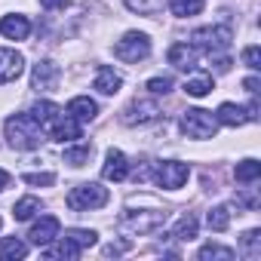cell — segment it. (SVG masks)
Listing matches in <instances>:
<instances>
[{
  "instance_id": "6da1fadb",
  "label": "cell",
  "mask_w": 261,
  "mask_h": 261,
  "mask_svg": "<svg viewBox=\"0 0 261 261\" xmlns=\"http://www.w3.org/2000/svg\"><path fill=\"white\" fill-rule=\"evenodd\" d=\"M4 133H7V142L10 148L16 151H34L40 148L43 142V126L31 117V114H16L4 123Z\"/></svg>"
},
{
  "instance_id": "7a4b0ae2",
  "label": "cell",
  "mask_w": 261,
  "mask_h": 261,
  "mask_svg": "<svg viewBox=\"0 0 261 261\" xmlns=\"http://www.w3.org/2000/svg\"><path fill=\"white\" fill-rule=\"evenodd\" d=\"M166 224V212L163 209H148V212H123L120 215V230L133 233V237H142V233H151L157 227Z\"/></svg>"
},
{
  "instance_id": "3957f363",
  "label": "cell",
  "mask_w": 261,
  "mask_h": 261,
  "mask_svg": "<svg viewBox=\"0 0 261 261\" xmlns=\"http://www.w3.org/2000/svg\"><path fill=\"white\" fill-rule=\"evenodd\" d=\"M181 133L188 139H212L218 133V120H215V114H209L203 108H191L181 117Z\"/></svg>"
},
{
  "instance_id": "277c9868",
  "label": "cell",
  "mask_w": 261,
  "mask_h": 261,
  "mask_svg": "<svg viewBox=\"0 0 261 261\" xmlns=\"http://www.w3.org/2000/svg\"><path fill=\"white\" fill-rule=\"evenodd\" d=\"M105 203H108V188H101V185L86 181V185H77V188H71V191H68V206H71V209H77V212L101 209Z\"/></svg>"
},
{
  "instance_id": "5b68a950",
  "label": "cell",
  "mask_w": 261,
  "mask_h": 261,
  "mask_svg": "<svg viewBox=\"0 0 261 261\" xmlns=\"http://www.w3.org/2000/svg\"><path fill=\"white\" fill-rule=\"evenodd\" d=\"M114 56L123 59V62H129V65H136V62L148 59V56H151V40H148V34L129 31V34L114 46Z\"/></svg>"
},
{
  "instance_id": "8992f818",
  "label": "cell",
  "mask_w": 261,
  "mask_h": 261,
  "mask_svg": "<svg viewBox=\"0 0 261 261\" xmlns=\"http://www.w3.org/2000/svg\"><path fill=\"white\" fill-rule=\"evenodd\" d=\"M230 40H233V31H230L227 25H212V28L194 31V43H197L200 49H206L209 56H212V53H224V49L230 46Z\"/></svg>"
},
{
  "instance_id": "52a82bcc",
  "label": "cell",
  "mask_w": 261,
  "mask_h": 261,
  "mask_svg": "<svg viewBox=\"0 0 261 261\" xmlns=\"http://www.w3.org/2000/svg\"><path fill=\"white\" fill-rule=\"evenodd\" d=\"M188 178H191V166L188 163H178V160H163L154 169V181L160 188H169V191H178Z\"/></svg>"
},
{
  "instance_id": "ba28073f",
  "label": "cell",
  "mask_w": 261,
  "mask_h": 261,
  "mask_svg": "<svg viewBox=\"0 0 261 261\" xmlns=\"http://www.w3.org/2000/svg\"><path fill=\"white\" fill-rule=\"evenodd\" d=\"M160 117V108H157V101H151V98H136L133 105H129L123 114H120V120L126 123V126H142V123H154Z\"/></svg>"
},
{
  "instance_id": "9c48e42d",
  "label": "cell",
  "mask_w": 261,
  "mask_h": 261,
  "mask_svg": "<svg viewBox=\"0 0 261 261\" xmlns=\"http://www.w3.org/2000/svg\"><path fill=\"white\" fill-rule=\"evenodd\" d=\"M59 77H62L59 65L46 59V62H37V65H34V74H31V86H34L37 92H53V89L59 86Z\"/></svg>"
},
{
  "instance_id": "30bf717a",
  "label": "cell",
  "mask_w": 261,
  "mask_h": 261,
  "mask_svg": "<svg viewBox=\"0 0 261 261\" xmlns=\"http://www.w3.org/2000/svg\"><path fill=\"white\" fill-rule=\"evenodd\" d=\"M25 71V59L16 49H0V83H13Z\"/></svg>"
},
{
  "instance_id": "8fae6325",
  "label": "cell",
  "mask_w": 261,
  "mask_h": 261,
  "mask_svg": "<svg viewBox=\"0 0 261 261\" xmlns=\"http://www.w3.org/2000/svg\"><path fill=\"white\" fill-rule=\"evenodd\" d=\"M101 175H105L108 181H126V178H129V163H126V154H123V151H108L105 166H101Z\"/></svg>"
},
{
  "instance_id": "7c38bea8",
  "label": "cell",
  "mask_w": 261,
  "mask_h": 261,
  "mask_svg": "<svg viewBox=\"0 0 261 261\" xmlns=\"http://www.w3.org/2000/svg\"><path fill=\"white\" fill-rule=\"evenodd\" d=\"M28 237H31L34 246H49V243L59 237V218H56V215H43V218L31 227Z\"/></svg>"
},
{
  "instance_id": "4fadbf2b",
  "label": "cell",
  "mask_w": 261,
  "mask_h": 261,
  "mask_svg": "<svg viewBox=\"0 0 261 261\" xmlns=\"http://www.w3.org/2000/svg\"><path fill=\"white\" fill-rule=\"evenodd\" d=\"M49 133H53L56 142H74V139H80V123H77L74 117H68V114H65V117L59 114V117L53 120V126H49Z\"/></svg>"
},
{
  "instance_id": "5bb4252c",
  "label": "cell",
  "mask_w": 261,
  "mask_h": 261,
  "mask_svg": "<svg viewBox=\"0 0 261 261\" xmlns=\"http://www.w3.org/2000/svg\"><path fill=\"white\" fill-rule=\"evenodd\" d=\"M95 114H98V105L89 95H77L68 101V117H74L77 123H89V120H95Z\"/></svg>"
},
{
  "instance_id": "9a60e30c",
  "label": "cell",
  "mask_w": 261,
  "mask_h": 261,
  "mask_svg": "<svg viewBox=\"0 0 261 261\" xmlns=\"http://www.w3.org/2000/svg\"><path fill=\"white\" fill-rule=\"evenodd\" d=\"M0 34L10 40H25L31 34V22L25 16H4L0 19Z\"/></svg>"
},
{
  "instance_id": "2e32d148",
  "label": "cell",
  "mask_w": 261,
  "mask_h": 261,
  "mask_svg": "<svg viewBox=\"0 0 261 261\" xmlns=\"http://www.w3.org/2000/svg\"><path fill=\"white\" fill-rule=\"evenodd\" d=\"M169 65H175V68H194L197 65V46H191V43H172L169 46Z\"/></svg>"
},
{
  "instance_id": "e0dca14e",
  "label": "cell",
  "mask_w": 261,
  "mask_h": 261,
  "mask_svg": "<svg viewBox=\"0 0 261 261\" xmlns=\"http://www.w3.org/2000/svg\"><path fill=\"white\" fill-rule=\"evenodd\" d=\"M120 86H123V77H120L114 68H98V74H95V89H98L101 95H117Z\"/></svg>"
},
{
  "instance_id": "ac0fdd59",
  "label": "cell",
  "mask_w": 261,
  "mask_h": 261,
  "mask_svg": "<svg viewBox=\"0 0 261 261\" xmlns=\"http://www.w3.org/2000/svg\"><path fill=\"white\" fill-rule=\"evenodd\" d=\"M215 120H218V123H224V126H243V123H249L252 117H249V111H246V108H240V105H230V101H224V105L218 108Z\"/></svg>"
},
{
  "instance_id": "d6986e66",
  "label": "cell",
  "mask_w": 261,
  "mask_h": 261,
  "mask_svg": "<svg viewBox=\"0 0 261 261\" xmlns=\"http://www.w3.org/2000/svg\"><path fill=\"white\" fill-rule=\"evenodd\" d=\"M28 255V246L22 243V240H16V237H4L0 240V258H10V261H16V258H25Z\"/></svg>"
},
{
  "instance_id": "ffe728a7",
  "label": "cell",
  "mask_w": 261,
  "mask_h": 261,
  "mask_svg": "<svg viewBox=\"0 0 261 261\" xmlns=\"http://www.w3.org/2000/svg\"><path fill=\"white\" fill-rule=\"evenodd\" d=\"M237 181L240 185H255L258 181V175H261V163L258 160H243V163H237Z\"/></svg>"
},
{
  "instance_id": "44dd1931",
  "label": "cell",
  "mask_w": 261,
  "mask_h": 261,
  "mask_svg": "<svg viewBox=\"0 0 261 261\" xmlns=\"http://www.w3.org/2000/svg\"><path fill=\"white\" fill-rule=\"evenodd\" d=\"M185 92L194 95V98L209 95V92H212V77H209V74H197V77H191V80L185 83Z\"/></svg>"
},
{
  "instance_id": "7402d4cb",
  "label": "cell",
  "mask_w": 261,
  "mask_h": 261,
  "mask_svg": "<svg viewBox=\"0 0 261 261\" xmlns=\"http://www.w3.org/2000/svg\"><path fill=\"white\" fill-rule=\"evenodd\" d=\"M31 117H34L40 126H53V120L59 117V105H53V101H37V105L31 108Z\"/></svg>"
},
{
  "instance_id": "603a6c76",
  "label": "cell",
  "mask_w": 261,
  "mask_h": 261,
  "mask_svg": "<svg viewBox=\"0 0 261 261\" xmlns=\"http://www.w3.org/2000/svg\"><path fill=\"white\" fill-rule=\"evenodd\" d=\"M80 252H83V249H80L74 240H68V237H65L62 243H56V246H49V249H46V258H80Z\"/></svg>"
},
{
  "instance_id": "cb8c5ba5",
  "label": "cell",
  "mask_w": 261,
  "mask_h": 261,
  "mask_svg": "<svg viewBox=\"0 0 261 261\" xmlns=\"http://www.w3.org/2000/svg\"><path fill=\"white\" fill-rule=\"evenodd\" d=\"M34 212H40V200H37V197H22V200L13 206V218H16V221H28Z\"/></svg>"
},
{
  "instance_id": "d4e9b609",
  "label": "cell",
  "mask_w": 261,
  "mask_h": 261,
  "mask_svg": "<svg viewBox=\"0 0 261 261\" xmlns=\"http://www.w3.org/2000/svg\"><path fill=\"white\" fill-rule=\"evenodd\" d=\"M240 249L246 258H258L261 255V230H246L240 237Z\"/></svg>"
},
{
  "instance_id": "484cf974",
  "label": "cell",
  "mask_w": 261,
  "mask_h": 261,
  "mask_svg": "<svg viewBox=\"0 0 261 261\" xmlns=\"http://www.w3.org/2000/svg\"><path fill=\"white\" fill-rule=\"evenodd\" d=\"M203 7H206L203 0H169V10H172L175 16H181V19H185V16H200Z\"/></svg>"
},
{
  "instance_id": "4316f807",
  "label": "cell",
  "mask_w": 261,
  "mask_h": 261,
  "mask_svg": "<svg viewBox=\"0 0 261 261\" xmlns=\"http://www.w3.org/2000/svg\"><path fill=\"white\" fill-rule=\"evenodd\" d=\"M172 237H175V240H194V237H197V218H194L191 212L181 215L178 224H175V230H172Z\"/></svg>"
},
{
  "instance_id": "83f0119b",
  "label": "cell",
  "mask_w": 261,
  "mask_h": 261,
  "mask_svg": "<svg viewBox=\"0 0 261 261\" xmlns=\"http://www.w3.org/2000/svg\"><path fill=\"white\" fill-rule=\"evenodd\" d=\"M123 4L133 10V13H142V16H154V13H160L163 10V4L166 0H123Z\"/></svg>"
},
{
  "instance_id": "f1b7e54d",
  "label": "cell",
  "mask_w": 261,
  "mask_h": 261,
  "mask_svg": "<svg viewBox=\"0 0 261 261\" xmlns=\"http://www.w3.org/2000/svg\"><path fill=\"white\" fill-rule=\"evenodd\" d=\"M206 221H209L212 230H227V224H230V209H227V206H215V209H209Z\"/></svg>"
},
{
  "instance_id": "f546056e",
  "label": "cell",
  "mask_w": 261,
  "mask_h": 261,
  "mask_svg": "<svg viewBox=\"0 0 261 261\" xmlns=\"http://www.w3.org/2000/svg\"><path fill=\"white\" fill-rule=\"evenodd\" d=\"M209 258H215V261H233V249H224V246L206 243V246L200 249V261H209Z\"/></svg>"
},
{
  "instance_id": "4dcf8cb0",
  "label": "cell",
  "mask_w": 261,
  "mask_h": 261,
  "mask_svg": "<svg viewBox=\"0 0 261 261\" xmlns=\"http://www.w3.org/2000/svg\"><path fill=\"white\" fill-rule=\"evenodd\" d=\"M89 154H92V145L68 148V151H65V163H71V166H83V163H89Z\"/></svg>"
},
{
  "instance_id": "1f68e13d",
  "label": "cell",
  "mask_w": 261,
  "mask_h": 261,
  "mask_svg": "<svg viewBox=\"0 0 261 261\" xmlns=\"http://www.w3.org/2000/svg\"><path fill=\"white\" fill-rule=\"evenodd\" d=\"M22 181L25 185H34V188H49V185H56V175L53 172H25Z\"/></svg>"
},
{
  "instance_id": "d6a6232c",
  "label": "cell",
  "mask_w": 261,
  "mask_h": 261,
  "mask_svg": "<svg viewBox=\"0 0 261 261\" xmlns=\"http://www.w3.org/2000/svg\"><path fill=\"white\" fill-rule=\"evenodd\" d=\"M65 237H68V240H74L80 249H89V246H95V230H83V227H77V230H68Z\"/></svg>"
},
{
  "instance_id": "836d02e7",
  "label": "cell",
  "mask_w": 261,
  "mask_h": 261,
  "mask_svg": "<svg viewBox=\"0 0 261 261\" xmlns=\"http://www.w3.org/2000/svg\"><path fill=\"white\" fill-rule=\"evenodd\" d=\"M148 89L154 95H166V92H172V77H154V80H148Z\"/></svg>"
},
{
  "instance_id": "e575fe53",
  "label": "cell",
  "mask_w": 261,
  "mask_h": 261,
  "mask_svg": "<svg viewBox=\"0 0 261 261\" xmlns=\"http://www.w3.org/2000/svg\"><path fill=\"white\" fill-rule=\"evenodd\" d=\"M243 62H246L252 71H258V68H261V49H258V46H246V49H243Z\"/></svg>"
},
{
  "instance_id": "d590c367",
  "label": "cell",
  "mask_w": 261,
  "mask_h": 261,
  "mask_svg": "<svg viewBox=\"0 0 261 261\" xmlns=\"http://www.w3.org/2000/svg\"><path fill=\"white\" fill-rule=\"evenodd\" d=\"M243 86H246V92H249V95H258L261 80H258V77H246V80H243Z\"/></svg>"
},
{
  "instance_id": "8d00e7d4",
  "label": "cell",
  "mask_w": 261,
  "mask_h": 261,
  "mask_svg": "<svg viewBox=\"0 0 261 261\" xmlns=\"http://www.w3.org/2000/svg\"><path fill=\"white\" fill-rule=\"evenodd\" d=\"M40 7H46V10H65L68 0H40Z\"/></svg>"
},
{
  "instance_id": "74e56055",
  "label": "cell",
  "mask_w": 261,
  "mask_h": 261,
  "mask_svg": "<svg viewBox=\"0 0 261 261\" xmlns=\"http://www.w3.org/2000/svg\"><path fill=\"white\" fill-rule=\"evenodd\" d=\"M129 249V243H111L108 249H105V255H120V252H126Z\"/></svg>"
},
{
  "instance_id": "f35d334b",
  "label": "cell",
  "mask_w": 261,
  "mask_h": 261,
  "mask_svg": "<svg viewBox=\"0 0 261 261\" xmlns=\"http://www.w3.org/2000/svg\"><path fill=\"white\" fill-rule=\"evenodd\" d=\"M10 181H13V178H10V172H4V169H0V191H4V188H10Z\"/></svg>"
}]
</instances>
